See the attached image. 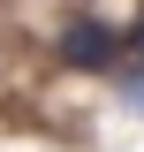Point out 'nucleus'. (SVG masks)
Returning a JSON list of instances; mask_svg holds the SVG:
<instances>
[{"instance_id": "nucleus-1", "label": "nucleus", "mask_w": 144, "mask_h": 152, "mask_svg": "<svg viewBox=\"0 0 144 152\" xmlns=\"http://www.w3.org/2000/svg\"><path fill=\"white\" fill-rule=\"evenodd\" d=\"M53 61H61L68 76H114V69L129 61L121 23H114V15H91V8H76V15L53 31Z\"/></svg>"}, {"instance_id": "nucleus-2", "label": "nucleus", "mask_w": 144, "mask_h": 152, "mask_svg": "<svg viewBox=\"0 0 144 152\" xmlns=\"http://www.w3.org/2000/svg\"><path fill=\"white\" fill-rule=\"evenodd\" d=\"M114 91H121L129 114H144V61H121V69H114Z\"/></svg>"}, {"instance_id": "nucleus-3", "label": "nucleus", "mask_w": 144, "mask_h": 152, "mask_svg": "<svg viewBox=\"0 0 144 152\" xmlns=\"http://www.w3.org/2000/svg\"><path fill=\"white\" fill-rule=\"evenodd\" d=\"M121 46H129V61H144V8H137L129 23H121Z\"/></svg>"}]
</instances>
